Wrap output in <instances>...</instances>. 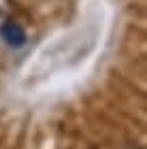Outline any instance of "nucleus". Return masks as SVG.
Instances as JSON below:
<instances>
[{
    "mask_svg": "<svg viewBox=\"0 0 147 149\" xmlns=\"http://www.w3.org/2000/svg\"><path fill=\"white\" fill-rule=\"evenodd\" d=\"M0 34H2V38L9 45H13V47H22L26 43V32L22 30V26H17V24H13V22L4 24L2 28H0Z\"/></svg>",
    "mask_w": 147,
    "mask_h": 149,
    "instance_id": "obj_1",
    "label": "nucleus"
},
{
    "mask_svg": "<svg viewBox=\"0 0 147 149\" xmlns=\"http://www.w3.org/2000/svg\"><path fill=\"white\" fill-rule=\"evenodd\" d=\"M11 11V0H0V17H4Z\"/></svg>",
    "mask_w": 147,
    "mask_h": 149,
    "instance_id": "obj_2",
    "label": "nucleus"
},
{
    "mask_svg": "<svg viewBox=\"0 0 147 149\" xmlns=\"http://www.w3.org/2000/svg\"><path fill=\"white\" fill-rule=\"evenodd\" d=\"M130 149H143V147H141V145H132Z\"/></svg>",
    "mask_w": 147,
    "mask_h": 149,
    "instance_id": "obj_3",
    "label": "nucleus"
}]
</instances>
